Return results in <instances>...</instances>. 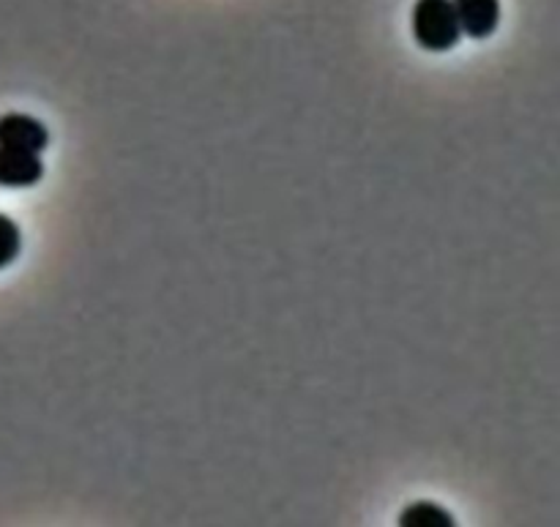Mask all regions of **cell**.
<instances>
[{
	"mask_svg": "<svg viewBox=\"0 0 560 527\" xmlns=\"http://www.w3.org/2000/svg\"><path fill=\"white\" fill-rule=\"evenodd\" d=\"M413 36L419 47L430 52H446L457 47L463 27H459L452 0H416Z\"/></svg>",
	"mask_w": 560,
	"mask_h": 527,
	"instance_id": "obj_1",
	"label": "cell"
},
{
	"mask_svg": "<svg viewBox=\"0 0 560 527\" xmlns=\"http://www.w3.org/2000/svg\"><path fill=\"white\" fill-rule=\"evenodd\" d=\"M0 145L14 148V151L42 153L49 145V131L42 120L31 118V115H3L0 118Z\"/></svg>",
	"mask_w": 560,
	"mask_h": 527,
	"instance_id": "obj_2",
	"label": "cell"
},
{
	"mask_svg": "<svg viewBox=\"0 0 560 527\" xmlns=\"http://www.w3.org/2000/svg\"><path fill=\"white\" fill-rule=\"evenodd\" d=\"M463 33L485 42L501 25V0H452Z\"/></svg>",
	"mask_w": 560,
	"mask_h": 527,
	"instance_id": "obj_3",
	"label": "cell"
},
{
	"mask_svg": "<svg viewBox=\"0 0 560 527\" xmlns=\"http://www.w3.org/2000/svg\"><path fill=\"white\" fill-rule=\"evenodd\" d=\"M44 178V164L38 153L14 151L0 145V186L5 189H27Z\"/></svg>",
	"mask_w": 560,
	"mask_h": 527,
	"instance_id": "obj_4",
	"label": "cell"
},
{
	"mask_svg": "<svg viewBox=\"0 0 560 527\" xmlns=\"http://www.w3.org/2000/svg\"><path fill=\"white\" fill-rule=\"evenodd\" d=\"M402 527H454V517L432 501H419L399 514Z\"/></svg>",
	"mask_w": 560,
	"mask_h": 527,
	"instance_id": "obj_5",
	"label": "cell"
},
{
	"mask_svg": "<svg viewBox=\"0 0 560 527\" xmlns=\"http://www.w3.org/2000/svg\"><path fill=\"white\" fill-rule=\"evenodd\" d=\"M20 249H22L20 227H16L14 219L0 213V271L20 257Z\"/></svg>",
	"mask_w": 560,
	"mask_h": 527,
	"instance_id": "obj_6",
	"label": "cell"
}]
</instances>
